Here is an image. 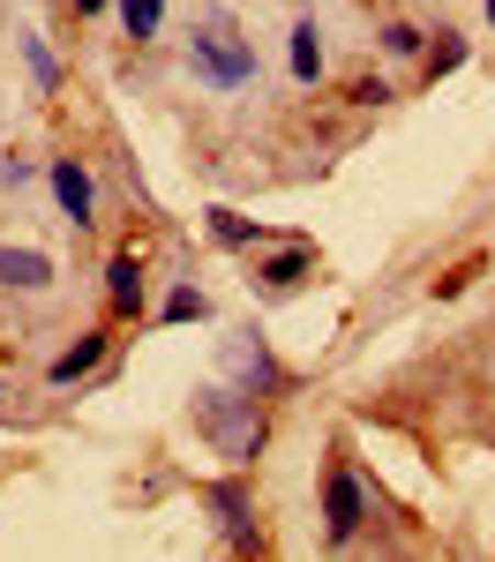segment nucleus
Segmentation results:
<instances>
[{
    "mask_svg": "<svg viewBox=\"0 0 495 562\" xmlns=\"http://www.w3.org/2000/svg\"><path fill=\"white\" fill-rule=\"evenodd\" d=\"M195 420H203V435H211V450H218L225 465H248L256 450H263V405L248 397V390H203V405H195Z\"/></svg>",
    "mask_w": 495,
    "mask_h": 562,
    "instance_id": "nucleus-1",
    "label": "nucleus"
},
{
    "mask_svg": "<svg viewBox=\"0 0 495 562\" xmlns=\"http://www.w3.org/2000/svg\"><path fill=\"white\" fill-rule=\"evenodd\" d=\"M188 68H195V83H211V90H240L248 76H256V45L240 38L233 23H203L195 31V45H188Z\"/></svg>",
    "mask_w": 495,
    "mask_h": 562,
    "instance_id": "nucleus-2",
    "label": "nucleus"
},
{
    "mask_svg": "<svg viewBox=\"0 0 495 562\" xmlns=\"http://www.w3.org/2000/svg\"><path fill=\"white\" fill-rule=\"evenodd\" d=\"M360 525H368V495H360L353 465H330L323 473V532H330V548H346Z\"/></svg>",
    "mask_w": 495,
    "mask_h": 562,
    "instance_id": "nucleus-3",
    "label": "nucleus"
},
{
    "mask_svg": "<svg viewBox=\"0 0 495 562\" xmlns=\"http://www.w3.org/2000/svg\"><path fill=\"white\" fill-rule=\"evenodd\" d=\"M53 195H60V211H68V225H90L98 217V195H90V173L76 166V158H53Z\"/></svg>",
    "mask_w": 495,
    "mask_h": 562,
    "instance_id": "nucleus-4",
    "label": "nucleus"
},
{
    "mask_svg": "<svg viewBox=\"0 0 495 562\" xmlns=\"http://www.w3.org/2000/svg\"><path fill=\"white\" fill-rule=\"evenodd\" d=\"M225 368L248 383V397H263V390H285V375H278V360L263 352V338H240V346L225 352Z\"/></svg>",
    "mask_w": 495,
    "mask_h": 562,
    "instance_id": "nucleus-5",
    "label": "nucleus"
},
{
    "mask_svg": "<svg viewBox=\"0 0 495 562\" xmlns=\"http://www.w3.org/2000/svg\"><path fill=\"white\" fill-rule=\"evenodd\" d=\"M211 510H218V525H225L233 548H256V518H248V487H240V480L211 487Z\"/></svg>",
    "mask_w": 495,
    "mask_h": 562,
    "instance_id": "nucleus-6",
    "label": "nucleus"
},
{
    "mask_svg": "<svg viewBox=\"0 0 495 562\" xmlns=\"http://www.w3.org/2000/svg\"><path fill=\"white\" fill-rule=\"evenodd\" d=\"M0 285L45 293V285H53V256H38V248H0Z\"/></svg>",
    "mask_w": 495,
    "mask_h": 562,
    "instance_id": "nucleus-7",
    "label": "nucleus"
},
{
    "mask_svg": "<svg viewBox=\"0 0 495 562\" xmlns=\"http://www.w3.org/2000/svg\"><path fill=\"white\" fill-rule=\"evenodd\" d=\"M98 360H105V330H83V338H76V346L60 352V360H53V368H45V375H53V383L68 390V383H76V375H90V368H98Z\"/></svg>",
    "mask_w": 495,
    "mask_h": 562,
    "instance_id": "nucleus-8",
    "label": "nucleus"
},
{
    "mask_svg": "<svg viewBox=\"0 0 495 562\" xmlns=\"http://www.w3.org/2000/svg\"><path fill=\"white\" fill-rule=\"evenodd\" d=\"M105 293H113V315H143V262H135V256H113Z\"/></svg>",
    "mask_w": 495,
    "mask_h": 562,
    "instance_id": "nucleus-9",
    "label": "nucleus"
},
{
    "mask_svg": "<svg viewBox=\"0 0 495 562\" xmlns=\"http://www.w3.org/2000/svg\"><path fill=\"white\" fill-rule=\"evenodd\" d=\"M308 270H315V248H285V256H270L263 270H256V278H263L270 293H293V285L308 278Z\"/></svg>",
    "mask_w": 495,
    "mask_h": 562,
    "instance_id": "nucleus-10",
    "label": "nucleus"
},
{
    "mask_svg": "<svg viewBox=\"0 0 495 562\" xmlns=\"http://www.w3.org/2000/svg\"><path fill=\"white\" fill-rule=\"evenodd\" d=\"M285 68H293V83H315V76H323V45H315V23H293Z\"/></svg>",
    "mask_w": 495,
    "mask_h": 562,
    "instance_id": "nucleus-11",
    "label": "nucleus"
},
{
    "mask_svg": "<svg viewBox=\"0 0 495 562\" xmlns=\"http://www.w3.org/2000/svg\"><path fill=\"white\" fill-rule=\"evenodd\" d=\"M436 38H443V45H428V53H420V68H428V83H443L450 68H465V38H458V31H436Z\"/></svg>",
    "mask_w": 495,
    "mask_h": 562,
    "instance_id": "nucleus-12",
    "label": "nucleus"
},
{
    "mask_svg": "<svg viewBox=\"0 0 495 562\" xmlns=\"http://www.w3.org/2000/svg\"><path fill=\"white\" fill-rule=\"evenodd\" d=\"M211 233H218L225 248H256V240H263V225H256V217H240V211H211Z\"/></svg>",
    "mask_w": 495,
    "mask_h": 562,
    "instance_id": "nucleus-13",
    "label": "nucleus"
},
{
    "mask_svg": "<svg viewBox=\"0 0 495 562\" xmlns=\"http://www.w3.org/2000/svg\"><path fill=\"white\" fill-rule=\"evenodd\" d=\"M158 15H166L158 0H121V23H128V38H135V45L158 38Z\"/></svg>",
    "mask_w": 495,
    "mask_h": 562,
    "instance_id": "nucleus-14",
    "label": "nucleus"
},
{
    "mask_svg": "<svg viewBox=\"0 0 495 562\" xmlns=\"http://www.w3.org/2000/svg\"><path fill=\"white\" fill-rule=\"evenodd\" d=\"M383 53H391V60H420V53H428V31H413V23H391V31H383Z\"/></svg>",
    "mask_w": 495,
    "mask_h": 562,
    "instance_id": "nucleus-15",
    "label": "nucleus"
},
{
    "mask_svg": "<svg viewBox=\"0 0 495 562\" xmlns=\"http://www.w3.org/2000/svg\"><path fill=\"white\" fill-rule=\"evenodd\" d=\"M158 315H166V323H203V315H211V301H203L195 285H180V293H173L166 307H158Z\"/></svg>",
    "mask_w": 495,
    "mask_h": 562,
    "instance_id": "nucleus-16",
    "label": "nucleus"
},
{
    "mask_svg": "<svg viewBox=\"0 0 495 562\" xmlns=\"http://www.w3.org/2000/svg\"><path fill=\"white\" fill-rule=\"evenodd\" d=\"M31 76H38V90H53V83H60V68H53V53H45L38 38H31Z\"/></svg>",
    "mask_w": 495,
    "mask_h": 562,
    "instance_id": "nucleus-17",
    "label": "nucleus"
},
{
    "mask_svg": "<svg viewBox=\"0 0 495 562\" xmlns=\"http://www.w3.org/2000/svg\"><path fill=\"white\" fill-rule=\"evenodd\" d=\"M383 98H391L383 76H360V83H353V105H383Z\"/></svg>",
    "mask_w": 495,
    "mask_h": 562,
    "instance_id": "nucleus-18",
    "label": "nucleus"
},
{
    "mask_svg": "<svg viewBox=\"0 0 495 562\" xmlns=\"http://www.w3.org/2000/svg\"><path fill=\"white\" fill-rule=\"evenodd\" d=\"M98 8H105V0H76V15H98Z\"/></svg>",
    "mask_w": 495,
    "mask_h": 562,
    "instance_id": "nucleus-19",
    "label": "nucleus"
},
{
    "mask_svg": "<svg viewBox=\"0 0 495 562\" xmlns=\"http://www.w3.org/2000/svg\"><path fill=\"white\" fill-rule=\"evenodd\" d=\"M488 23H495V0H488Z\"/></svg>",
    "mask_w": 495,
    "mask_h": 562,
    "instance_id": "nucleus-20",
    "label": "nucleus"
}]
</instances>
